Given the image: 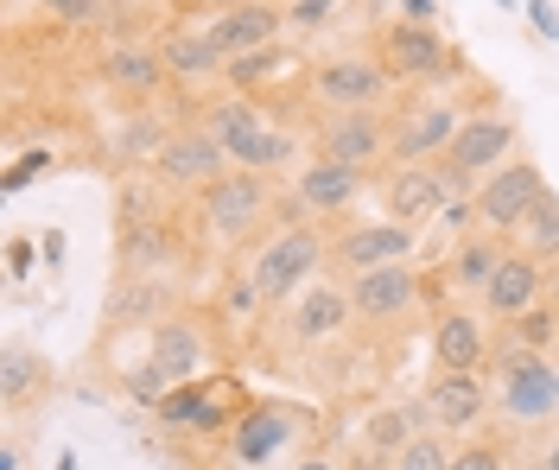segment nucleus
<instances>
[{
  "label": "nucleus",
  "instance_id": "obj_1",
  "mask_svg": "<svg viewBox=\"0 0 559 470\" xmlns=\"http://www.w3.org/2000/svg\"><path fill=\"white\" fill-rule=\"evenodd\" d=\"M274 197H280V179L229 166L216 184H204L198 197H185L191 242H204L210 254L242 261L254 242H267V229H274Z\"/></svg>",
  "mask_w": 559,
  "mask_h": 470
},
{
  "label": "nucleus",
  "instance_id": "obj_2",
  "mask_svg": "<svg viewBox=\"0 0 559 470\" xmlns=\"http://www.w3.org/2000/svg\"><path fill=\"white\" fill-rule=\"evenodd\" d=\"M349 287V312H356V330L376 337V344H394L407 337L419 318L445 312L452 305V287L439 274V261H394V267H376V274H356Z\"/></svg>",
  "mask_w": 559,
  "mask_h": 470
},
{
  "label": "nucleus",
  "instance_id": "obj_3",
  "mask_svg": "<svg viewBox=\"0 0 559 470\" xmlns=\"http://www.w3.org/2000/svg\"><path fill=\"white\" fill-rule=\"evenodd\" d=\"M318 433H324V420L312 407L286 395H254L242 420L210 445V458H216V470H293L318 445Z\"/></svg>",
  "mask_w": 559,
  "mask_h": 470
},
{
  "label": "nucleus",
  "instance_id": "obj_4",
  "mask_svg": "<svg viewBox=\"0 0 559 470\" xmlns=\"http://www.w3.org/2000/svg\"><path fill=\"white\" fill-rule=\"evenodd\" d=\"M369 45H376V58L388 64V76L401 83V89H464V83H484V76L464 64V51H457L445 26H419V20H401V13H388L369 26Z\"/></svg>",
  "mask_w": 559,
  "mask_h": 470
},
{
  "label": "nucleus",
  "instance_id": "obj_5",
  "mask_svg": "<svg viewBox=\"0 0 559 470\" xmlns=\"http://www.w3.org/2000/svg\"><path fill=\"white\" fill-rule=\"evenodd\" d=\"M248 400H254V388H248L236 369H210L198 382H178L173 395L153 407V433L185 445V451H198V445L210 451L248 413Z\"/></svg>",
  "mask_w": 559,
  "mask_h": 470
},
{
  "label": "nucleus",
  "instance_id": "obj_6",
  "mask_svg": "<svg viewBox=\"0 0 559 470\" xmlns=\"http://www.w3.org/2000/svg\"><path fill=\"white\" fill-rule=\"evenodd\" d=\"M489 388H496V420L502 433L515 438H534L547 433L559 420V375H554V357L540 350H522V344H489Z\"/></svg>",
  "mask_w": 559,
  "mask_h": 470
},
{
  "label": "nucleus",
  "instance_id": "obj_7",
  "mask_svg": "<svg viewBox=\"0 0 559 470\" xmlns=\"http://www.w3.org/2000/svg\"><path fill=\"white\" fill-rule=\"evenodd\" d=\"M515 153H522V115L509 109V96H489V103H477V109L464 115V128L452 134V146H445L432 166H439V179H445L452 197H471V191H477L496 166H509Z\"/></svg>",
  "mask_w": 559,
  "mask_h": 470
},
{
  "label": "nucleus",
  "instance_id": "obj_8",
  "mask_svg": "<svg viewBox=\"0 0 559 470\" xmlns=\"http://www.w3.org/2000/svg\"><path fill=\"white\" fill-rule=\"evenodd\" d=\"M242 267L254 274V287L267 305H286L299 292L331 274V222H293V229H267V242H254L242 254Z\"/></svg>",
  "mask_w": 559,
  "mask_h": 470
},
{
  "label": "nucleus",
  "instance_id": "obj_9",
  "mask_svg": "<svg viewBox=\"0 0 559 470\" xmlns=\"http://www.w3.org/2000/svg\"><path fill=\"white\" fill-rule=\"evenodd\" d=\"M306 103L312 109H394L401 103V83L388 76V64L376 58V45L356 38V45H331V51L312 58Z\"/></svg>",
  "mask_w": 559,
  "mask_h": 470
},
{
  "label": "nucleus",
  "instance_id": "obj_10",
  "mask_svg": "<svg viewBox=\"0 0 559 470\" xmlns=\"http://www.w3.org/2000/svg\"><path fill=\"white\" fill-rule=\"evenodd\" d=\"M344 330H356V312H349V287L337 274H324L299 299H286L274 318L261 325V344L280 350V357H312L324 344H337Z\"/></svg>",
  "mask_w": 559,
  "mask_h": 470
},
{
  "label": "nucleus",
  "instance_id": "obj_11",
  "mask_svg": "<svg viewBox=\"0 0 559 470\" xmlns=\"http://www.w3.org/2000/svg\"><path fill=\"white\" fill-rule=\"evenodd\" d=\"M489 96H496V89H489ZM489 96H477V103H489ZM477 103H464V96H452V89H401V103L388 109V121H394V146H388V159H401V166H426V159H439Z\"/></svg>",
  "mask_w": 559,
  "mask_h": 470
},
{
  "label": "nucleus",
  "instance_id": "obj_12",
  "mask_svg": "<svg viewBox=\"0 0 559 470\" xmlns=\"http://www.w3.org/2000/svg\"><path fill=\"white\" fill-rule=\"evenodd\" d=\"M306 141H312V159L382 172L388 146H394V121H388V109H312Z\"/></svg>",
  "mask_w": 559,
  "mask_h": 470
},
{
  "label": "nucleus",
  "instance_id": "obj_13",
  "mask_svg": "<svg viewBox=\"0 0 559 470\" xmlns=\"http://www.w3.org/2000/svg\"><path fill=\"white\" fill-rule=\"evenodd\" d=\"M419 242L426 236L407 229V222H394V217L331 222V274L337 280H356V274H376V267H394V261H426Z\"/></svg>",
  "mask_w": 559,
  "mask_h": 470
},
{
  "label": "nucleus",
  "instance_id": "obj_14",
  "mask_svg": "<svg viewBox=\"0 0 559 470\" xmlns=\"http://www.w3.org/2000/svg\"><path fill=\"white\" fill-rule=\"evenodd\" d=\"M96 83L121 103H159L173 96V71L159 33H121V38H96Z\"/></svg>",
  "mask_w": 559,
  "mask_h": 470
},
{
  "label": "nucleus",
  "instance_id": "obj_15",
  "mask_svg": "<svg viewBox=\"0 0 559 470\" xmlns=\"http://www.w3.org/2000/svg\"><path fill=\"white\" fill-rule=\"evenodd\" d=\"M146 357L159 362V375L166 382H198L216 369V318L210 312H191V305H173V312H159L153 330H146Z\"/></svg>",
  "mask_w": 559,
  "mask_h": 470
},
{
  "label": "nucleus",
  "instance_id": "obj_16",
  "mask_svg": "<svg viewBox=\"0 0 559 470\" xmlns=\"http://www.w3.org/2000/svg\"><path fill=\"white\" fill-rule=\"evenodd\" d=\"M146 172L166 184V197H198L204 184H216L223 172H229V153H223V141L210 134L198 115H185V121L173 128V141L159 146V159H153Z\"/></svg>",
  "mask_w": 559,
  "mask_h": 470
},
{
  "label": "nucleus",
  "instance_id": "obj_17",
  "mask_svg": "<svg viewBox=\"0 0 559 470\" xmlns=\"http://www.w3.org/2000/svg\"><path fill=\"white\" fill-rule=\"evenodd\" d=\"M554 184H547V172L527 159V153H515L509 166H496L477 191H471V204H477V229H489V236H515L522 229V217L547 197Z\"/></svg>",
  "mask_w": 559,
  "mask_h": 470
},
{
  "label": "nucleus",
  "instance_id": "obj_18",
  "mask_svg": "<svg viewBox=\"0 0 559 470\" xmlns=\"http://www.w3.org/2000/svg\"><path fill=\"white\" fill-rule=\"evenodd\" d=\"M159 51H166V71H173V96H216L229 58L216 51V38L204 33L198 13H178L159 26Z\"/></svg>",
  "mask_w": 559,
  "mask_h": 470
},
{
  "label": "nucleus",
  "instance_id": "obj_19",
  "mask_svg": "<svg viewBox=\"0 0 559 470\" xmlns=\"http://www.w3.org/2000/svg\"><path fill=\"white\" fill-rule=\"evenodd\" d=\"M198 121H204L210 134L223 141V153H229V166H254V153H261V141L274 134V121H286V115L274 109V103H261V96H242V89H216V96H204V109H198Z\"/></svg>",
  "mask_w": 559,
  "mask_h": 470
},
{
  "label": "nucleus",
  "instance_id": "obj_20",
  "mask_svg": "<svg viewBox=\"0 0 559 470\" xmlns=\"http://www.w3.org/2000/svg\"><path fill=\"white\" fill-rule=\"evenodd\" d=\"M426 413H432L439 433L471 438L496 420V388H489L484 369H432V382H426Z\"/></svg>",
  "mask_w": 559,
  "mask_h": 470
},
{
  "label": "nucleus",
  "instance_id": "obj_21",
  "mask_svg": "<svg viewBox=\"0 0 559 470\" xmlns=\"http://www.w3.org/2000/svg\"><path fill=\"white\" fill-rule=\"evenodd\" d=\"M286 191L306 204V217L312 222H349L356 217V204L376 191V172H362V166H337V159H306Z\"/></svg>",
  "mask_w": 559,
  "mask_h": 470
},
{
  "label": "nucleus",
  "instance_id": "obj_22",
  "mask_svg": "<svg viewBox=\"0 0 559 470\" xmlns=\"http://www.w3.org/2000/svg\"><path fill=\"white\" fill-rule=\"evenodd\" d=\"M191 249V222L166 210V217H140V222H115V274H146L159 280L166 267H178Z\"/></svg>",
  "mask_w": 559,
  "mask_h": 470
},
{
  "label": "nucleus",
  "instance_id": "obj_23",
  "mask_svg": "<svg viewBox=\"0 0 559 470\" xmlns=\"http://www.w3.org/2000/svg\"><path fill=\"white\" fill-rule=\"evenodd\" d=\"M445 179H439V166L426 159V166H401V159H388L382 172H376V204H382V217L407 222V229H432L439 210H445Z\"/></svg>",
  "mask_w": 559,
  "mask_h": 470
},
{
  "label": "nucleus",
  "instance_id": "obj_24",
  "mask_svg": "<svg viewBox=\"0 0 559 470\" xmlns=\"http://www.w3.org/2000/svg\"><path fill=\"white\" fill-rule=\"evenodd\" d=\"M185 121V109H159V103H128V115L108 128V166H115V179L121 172H146L153 159H159V146L173 141V128Z\"/></svg>",
  "mask_w": 559,
  "mask_h": 470
},
{
  "label": "nucleus",
  "instance_id": "obj_25",
  "mask_svg": "<svg viewBox=\"0 0 559 470\" xmlns=\"http://www.w3.org/2000/svg\"><path fill=\"white\" fill-rule=\"evenodd\" d=\"M547 299V261H534V254L509 249L502 254V267L489 274V287L477 292V305H484L489 325H509V318H522Z\"/></svg>",
  "mask_w": 559,
  "mask_h": 470
},
{
  "label": "nucleus",
  "instance_id": "obj_26",
  "mask_svg": "<svg viewBox=\"0 0 559 470\" xmlns=\"http://www.w3.org/2000/svg\"><path fill=\"white\" fill-rule=\"evenodd\" d=\"M489 344H496V330L477 312H464V305H445V312L426 318V357H432V369H489Z\"/></svg>",
  "mask_w": 559,
  "mask_h": 470
},
{
  "label": "nucleus",
  "instance_id": "obj_27",
  "mask_svg": "<svg viewBox=\"0 0 559 470\" xmlns=\"http://www.w3.org/2000/svg\"><path fill=\"white\" fill-rule=\"evenodd\" d=\"M51 388H58L51 357L38 350L33 337H7V350H0V407H7V420H20V413L45 407Z\"/></svg>",
  "mask_w": 559,
  "mask_h": 470
},
{
  "label": "nucleus",
  "instance_id": "obj_28",
  "mask_svg": "<svg viewBox=\"0 0 559 470\" xmlns=\"http://www.w3.org/2000/svg\"><path fill=\"white\" fill-rule=\"evenodd\" d=\"M204 33L216 38L223 58H242V51H261V45H280L286 38V7L280 0H248V7H229V13H198Z\"/></svg>",
  "mask_w": 559,
  "mask_h": 470
},
{
  "label": "nucleus",
  "instance_id": "obj_29",
  "mask_svg": "<svg viewBox=\"0 0 559 470\" xmlns=\"http://www.w3.org/2000/svg\"><path fill=\"white\" fill-rule=\"evenodd\" d=\"M432 426L426 413V395H401V400H376L362 420H356V451H376V458H394L401 445H414L419 433Z\"/></svg>",
  "mask_w": 559,
  "mask_h": 470
},
{
  "label": "nucleus",
  "instance_id": "obj_30",
  "mask_svg": "<svg viewBox=\"0 0 559 470\" xmlns=\"http://www.w3.org/2000/svg\"><path fill=\"white\" fill-rule=\"evenodd\" d=\"M515 249L509 236H489V229H471V236H457L452 249L439 254V274H445V287L452 299H471L477 305V292L489 287V274L502 267V254Z\"/></svg>",
  "mask_w": 559,
  "mask_h": 470
},
{
  "label": "nucleus",
  "instance_id": "obj_31",
  "mask_svg": "<svg viewBox=\"0 0 559 470\" xmlns=\"http://www.w3.org/2000/svg\"><path fill=\"white\" fill-rule=\"evenodd\" d=\"M166 312V287L146 274H115L108 292V330H153V318Z\"/></svg>",
  "mask_w": 559,
  "mask_h": 470
},
{
  "label": "nucleus",
  "instance_id": "obj_32",
  "mask_svg": "<svg viewBox=\"0 0 559 470\" xmlns=\"http://www.w3.org/2000/svg\"><path fill=\"white\" fill-rule=\"evenodd\" d=\"M509 242H515L522 254H534V261H547V267H554V261H559V191H547V197L527 210L522 229H515Z\"/></svg>",
  "mask_w": 559,
  "mask_h": 470
},
{
  "label": "nucleus",
  "instance_id": "obj_33",
  "mask_svg": "<svg viewBox=\"0 0 559 470\" xmlns=\"http://www.w3.org/2000/svg\"><path fill=\"white\" fill-rule=\"evenodd\" d=\"M502 344H522V350H540V357H559V305L554 299H540L534 312L522 318H509V325H496Z\"/></svg>",
  "mask_w": 559,
  "mask_h": 470
},
{
  "label": "nucleus",
  "instance_id": "obj_34",
  "mask_svg": "<svg viewBox=\"0 0 559 470\" xmlns=\"http://www.w3.org/2000/svg\"><path fill=\"white\" fill-rule=\"evenodd\" d=\"M515 433H471V438H457V451H452V470H515Z\"/></svg>",
  "mask_w": 559,
  "mask_h": 470
},
{
  "label": "nucleus",
  "instance_id": "obj_35",
  "mask_svg": "<svg viewBox=\"0 0 559 470\" xmlns=\"http://www.w3.org/2000/svg\"><path fill=\"white\" fill-rule=\"evenodd\" d=\"M33 13L58 33H103L108 0H33Z\"/></svg>",
  "mask_w": 559,
  "mask_h": 470
},
{
  "label": "nucleus",
  "instance_id": "obj_36",
  "mask_svg": "<svg viewBox=\"0 0 559 470\" xmlns=\"http://www.w3.org/2000/svg\"><path fill=\"white\" fill-rule=\"evenodd\" d=\"M452 451H457V438H452V433L426 426L414 445H401V451L388 458V470H452Z\"/></svg>",
  "mask_w": 559,
  "mask_h": 470
},
{
  "label": "nucleus",
  "instance_id": "obj_37",
  "mask_svg": "<svg viewBox=\"0 0 559 470\" xmlns=\"http://www.w3.org/2000/svg\"><path fill=\"white\" fill-rule=\"evenodd\" d=\"M286 7V38H318V33H331L337 20H344V7L349 0H280Z\"/></svg>",
  "mask_w": 559,
  "mask_h": 470
},
{
  "label": "nucleus",
  "instance_id": "obj_38",
  "mask_svg": "<svg viewBox=\"0 0 559 470\" xmlns=\"http://www.w3.org/2000/svg\"><path fill=\"white\" fill-rule=\"evenodd\" d=\"M51 172H58V153H51V146H26L20 159H7V172H0V184H7V197H20L26 184L51 179Z\"/></svg>",
  "mask_w": 559,
  "mask_h": 470
},
{
  "label": "nucleus",
  "instance_id": "obj_39",
  "mask_svg": "<svg viewBox=\"0 0 559 470\" xmlns=\"http://www.w3.org/2000/svg\"><path fill=\"white\" fill-rule=\"evenodd\" d=\"M515 470H559V420L547 426V433L527 438V451L515 458Z\"/></svg>",
  "mask_w": 559,
  "mask_h": 470
},
{
  "label": "nucleus",
  "instance_id": "obj_40",
  "mask_svg": "<svg viewBox=\"0 0 559 470\" xmlns=\"http://www.w3.org/2000/svg\"><path fill=\"white\" fill-rule=\"evenodd\" d=\"M33 267H38V242L33 236H13L7 242V280L20 287V280H33Z\"/></svg>",
  "mask_w": 559,
  "mask_h": 470
},
{
  "label": "nucleus",
  "instance_id": "obj_41",
  "mask_svg": "<svg viewBox=\"0 0 559 470\" xmlns=\"http://www.w3.org/2000/svg\"><path fill=\"white\" fill-rule=\"evenodd\" d=\"M522 13H527V26H534L540 45H559V7L554 0H522Z\"/></svg>",
  "mask_w": 559,
  "mask_h": 470
},
{
  "label": "nucleus",
  "instance_id": "obj_42",
  "mask_svg": "<svg viewBox=\"0 0 559 470\" xmlns=\"http://www.w3.org/2000/svg\"><path fill=\"white\" fill-rule=\"evenodd\" d=\"M401 20H419V26H439V0H394Z\"/></svg>",
  "mask_w": 559,
  "mask_h": 470
},
{
  "label": "nucleus",
  "instance_id": "obj_43",
  "mask_svg": "<svg viewBox=\"0 0 559 470\" xmlns=\"http://www.w3.org/2000/svg\"><path fill=\"white\" fill-rule=\"evenodd\" d=\"M293 470H344V458H337V451H324V445H312V451H306Z\"/></svg>",
  "mask_w": 559,
  "mask_h": 470
},
{
  "label": "nucleus",
  "instance_id": "obj_44",
  "mask_svg": "<svg viewBox=\"0 0 559 470\" xmlns=\"http://www.w3.org/2000/svg\"><path fill=\"white\" fill-rule=\"evenodd\" d=\"M0 470H26V438L7 433V445H0Z\"/></svg>",
  "mask_w": 559,
  "mask_h": 470
},
{
  "label": "nucleus",
  "instance_id": "obj_45",
  "mask_svg": "<svg viewBox=\"0 0 559 470\" xmlns=\"http://www.w3.org/2000/svg\"><path fill=\"white\" fill-rule=\"evenodd\" d=\"M38 249H45V267H64V229H45Z\"/></svg>",
  "mask_w": 559,
  "mask_h": 470
},
{
  "label": "nucleus",
  "instance_id": "obj_46",
  "mask_svg": "<svg viewBox=\"0 0 559 470\" xmlns=\"http://www.w3.org/2000/svg\"><path fill=\"white\" fill-rule=\"evenodd\" d=\"M229 7H248V0H178V13H229Z\"/></svg>",
  "mask_w": 559,
  "mask_h": 470
},
{
  "label": "nucleus",
  "instance_id": "obj_47",
  "mask_svg": "<svg viewBox=\"0 0 559 470\" xmlns=\"http://www.w3.org/2000/svg\"><path fill=\"white\" fill-rule=\"evenodd\" d=\"M547 299H559V261L547 267Z\"/></svg>",
  "mask_w": 559,
  "mask_h": 470
},
{
  "label": "nucleus",
  "instance_id": "obj_48",
  "mask_svg": "<svg viewBox=\"0 0 559 470\" xmlns=\"http://www.w3.org/2000/svg\"><path fill=\"white\" fill-rule=\"evenodd\" d=\"M51 470H76V451H58V465Z\"/></svg>",
  "mask_w": 559,
  "mask_h": 470
},
{
  "label": "nucleus",
  "instance_id": "obj_49",
  "mask_svg": "<svg viewBox=\"0 0 559 470\" xmlns=\"http://www.w3.org/2000/svg\"><path fill=\"white\" fill-rule=\"evenodd\" d=\"M496 7H502V13H515V7H522V0H496Z\"/></svg>",
  "mask_w": 559,
  "mask_h": 470
},
{
  "label": "nucleus",
  "instance_id": "obj_50",
  "mask_svg": "<svg viewBox=\"0 0 559 470\" xmlns=\"http://www.w3.org/2000/svg\"><path fill=\"white\" fill-rule=\"evenodd\" d=\"M166 7H178V0H166Z\"/></svg>",
  "mask_w": 559,
  "mask_h": 470
},
{
  "label": "nucleus",
  "instance_id": "obj_51",
  "mask_svg": "<svg viewBox=\"0 0 559 470\" xmlns=\"http://www.w3.org/2000/svg\"><path fill=\"white\" fill-rule=\"evenodd\" d=\"M554 305H559V299H554Z\"/></svg>",
  "mask_w": 559,
  "mask_h": 470
}]
</instances>
